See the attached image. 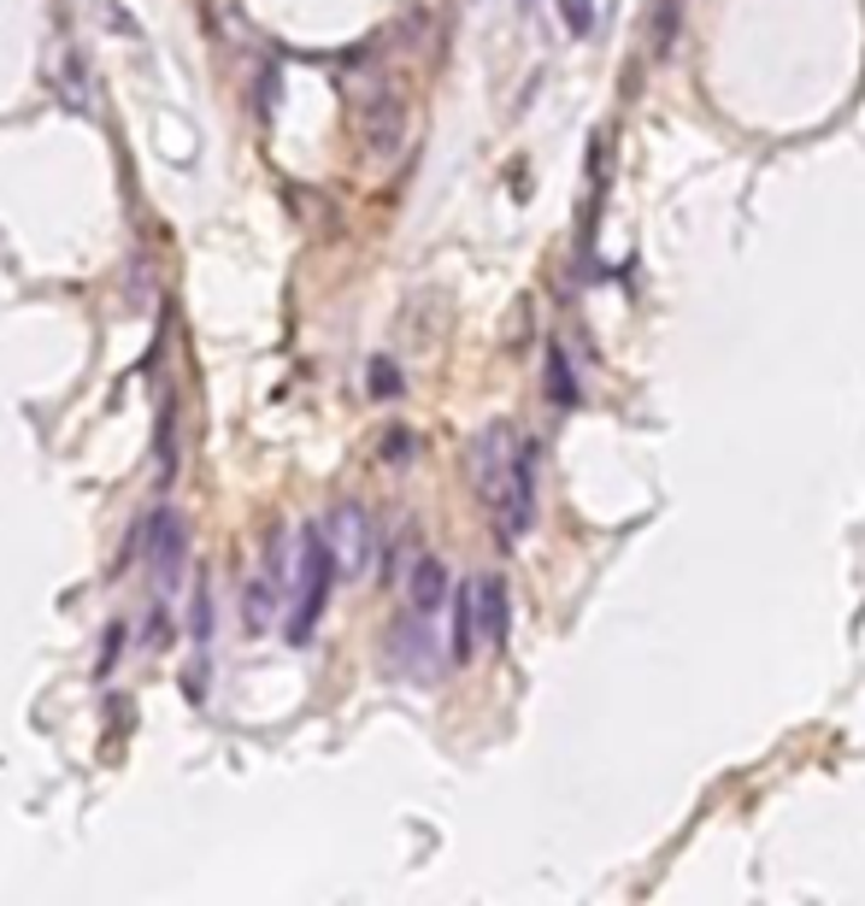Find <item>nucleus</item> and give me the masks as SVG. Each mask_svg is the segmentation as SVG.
Masks as SVG:
<instances>
[{"mask_svg": "<svg viewBox=\"0 0 865 906\" xmlns=\"http://www.w3.org/2000/svg\"><path fill=\"white\" fill-rule=\"evenodd\" d=\"M471 477L489 518H495V536L518 548L536 524V442H524L507 424H489L471 442Z\"/></svg>", "mask_w": 865, "mask_h": 906, "instance_id": "1", "label": "nucleus"}, {"mask_svg": "<svg viewBox=\"0 0 865 906\" xmlns=\"http://www.w3.org/2000/svg\"><path fill=\"white\" fill-rule=\"evenodd\" d=\"M342 566L336 554H330V536L324 524H307L295 536V588H288V642L307 647L312 630H319V618L330 607V588H336Z\"/></svg>", "mask_w": 865, "mask_h": 906, "instance_id": "2", "label": "nucleus"}, {"mask_svg": "<svg viewBox=\"0 0 865 906\" xmlns=\"http://www.w3.org/2000/svg\"><path fill=\"white\" fill-rule=\"evenodd\" d=\"M288 588H295V542H288L283 530H271V536H265V559H259V571L248 578V607H242V618H248V636H265Z\"/></svg>", "mask_w": 865, "mask_h": 906, "instance_id": "3", "label": "nucleus"}, {"mask_svg": "<svg viewBox=\"0 0 865 906\" xmlns=\"http://www.w3.org/2000/svg\"><path fill=\"white\" fill-rule=\"evenodd\" d=\"M129 554H141L148 559V571H153V588H160V600L177 595V583H183V566H189V530H183V518L160 507L141 524V536H136V548Z\"/></svg>", "mask_w": 865, "mask_h": 906, "instance_id": "4", "label": "nucleus"}, {"mask_svg": "<svg viewBox=\"0 0 865 906\" xmlns=\"http://www.w3.org/2000/svg\"><path fill=\"white\" fill-rule=\"evenodd\" d=\"M324 536H330V554H336L342 578H366V571L378 566V524H371L366 507L342 500V507L324 518Z\"/></svg>", "mask_w": 865, "mask_h": 906, "instance_id": "5", "label": "nucleus"}, {"mask_svg": "<svg viewBox=\"0 0 865 906\" xmlns=\"http://www.w3.org/2000/svg\"><path fill=\"white\" fill-rule=\"evenodd\" d=\"M471 618H478V642L483 647H501L507 642V624H512V607H507V583L495 571H483L471 583Z\"/></svg>", "mask_w": 865, "mask_h": 906, "instance_id": "6", "label": "nucleus"}, {"mask_svg": "<svg viewBox=\"0 0 865 906\" xmlns=\"http://www.w3.org/2000/svg\"><path fill=\"white\" fill-rule=\"evenodd\" d=\"M395 659L407 666V678H436L442 654H436V636H430V612L407 607V618H400V630H395Z\"/></svg>", "mask_w": 865, "mask_h": 906, "instance_id": "7", "label": "nucleus"}, {"mask_svg": "<svg viewBox=\"0 0 865 906\" xmlns=\"http://www.w3.org/2000/svg\"><path fill=\"white\" fill-rule=\"evenodd\" d=\"M442 600H448V566H442V559H430V554L412 559V571H407V607L436 618Z\"/></svg>", "mask_w": 865, "mask_h": 906, "instance_id": "8", "label": "nucleus"}, {"mask_svg": "<svg viewBox=\"0 0 865 906\" xmlns=\"http://www.w3.org/2000/svg\"><path fill=\"white\" fill-rule=\"evenodd\" d=\"M400 124H407V112H400L395 95L371 100V107H366V148L371 153H395L400 148Z\"/></svg>", "mask_w": 865, "mask_h": 906, "instance_id": "9", "label": "nucleus"}, {"mask_svg": "<svg viewBox=\"0 0 865 906\" xmlns=\"http://www.w3.org/2000/svg\"><path fill=\"white\" fill-rule=\"evenodd\" d=\"M189 636H195V647H207V642H212V583H207V578H195V607H189Z\"/></svg>", "mask_w": 865, "mask_h": 906, "instance_id": "10", "label": "nucleus"}, {"mask_svg": "<svg viewBox=\"0 0 865 906\" xmlns=\"http://www.w3.org/2000/svg\"><path fill=\"white\" fill-rule=\"evenodd\" d=\"M547 388H554V400H559V407H571V400H577V383H571L566 353H559V348H547Z\"/></svg>", "mask_w": 865, "mask_h": 906, "instance_id": "11", "label": "nucleus"}, {"mask_svg": "<svg viewBox=\"0 0 865 906\" xmlns=\"http://www.w3.org/2000/svg\"><path fill=\"white\" fill-rule=\"evenodd\" d=\"M559 12H566V30H571V36H589V30H595V0H559Z\"/></svg>", "mask_w": 865, "mask_h": 906, "instance_id": "12", "label": "nucleus"}, {"mask_svg": "<svg viewBox=\"0 0 865 906\" xmlns=\"http://www.w3.org/2000/svg\"><path fill=\"white\" fill-rule=\"evenodd\" d=\"M371 377H378V395H400V377H395V365H371Z\"/></svg>", "mask_w": 865, "mask_h": 906, "instance_id": "13", "label": "nucleus"}]
</instances>
